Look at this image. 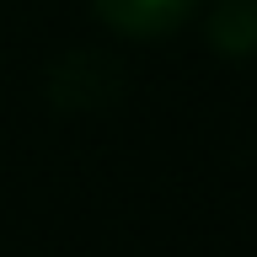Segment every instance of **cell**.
I'll use <instances>...</instances> for the list:
<instances>
[{
	"mask_svg": "<svg viewBox=\"0 0 257 257\" xmlns=\"http://www.w3.org/2000/svg\"><path fill=\"white\" fill-rule=\"evenodd\" d=\"M102 22L128 38H156V32H172L182 16L193 11V0H96Z\"/></svg>",
	"mask_w": 257,
	"mask_h": 257,
	"instance_id": "1",
	"label": "cell"
}]
</instances>
